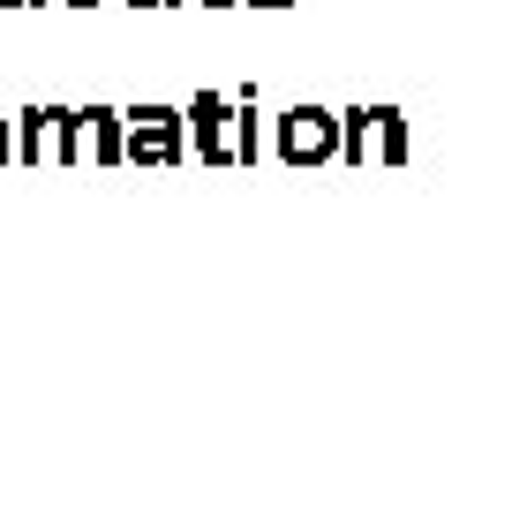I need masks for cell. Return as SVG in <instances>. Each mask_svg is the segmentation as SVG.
<instances>
[{"label":"cell","mask_w":512,"mask_h":512,"mask_svg":"<svg viewBox=\"0 0 512 512\" xmlns=\"http://www.w3.org/2000/svg\"><path fill=\"white\" fill-rule=\"evenodd\" d=\"M279 151L302 159V166H317V159H332V151H347V128H339V113H324V106H294L287 128H279Z\"/></svg>","instance_id":"6da1fadb"},{"label":"cell","mask_w":512,"mask_h":512,"mask_svg":"<svg viewBox=\"0 0 512 512\" xmlns=\"http://www.w3.org/2000/svg\"><path fill=\"white\" fill-rule=\"evenodd\" d=\"M128 159L136 166H166V159H181V113H166V106H136L128 113Z\"/></svg>","instance_id":"7a4b0ae2"},{"label":"cell","mask_w":512,"mask_h":512,"mask_svg":"<svg viewBox=\"0 0 512 512\" xmlns=\"http://www.w3.org/2000/svg\"><path fill=\"white\" fill-rule=\"evenodd\" d=\"M189 121H196V144L211 151V159H226V144H219V121H226V98H196L189 106Z\"/></svg>","instance_id":"3957f363"},{"label":"cell","mask_w":512,"mask_h":512,"mask_svg":"<svg viewBox=\"0 0 512 512\" xmlns=\"http://www.w3.org/2000/svg\"><path fill=\"white\" fill-rule=\"evenodd\" d=\"M249 8H294V0H249Z\"/></svg>","instance_id":"277c9868"},{"label":"cell","mask_w":512,"mask_h":512,"mask_svg":"<svg viewBox=\"0 0 512 512\" xmlns=\"http://www.w3.org/2000/svg\"><path fill=\"white\" fill-rule=\"evenodd\" d=\"M0 8H38V0H0Z\"/></svg>","instance_id":"5b68a950"},{"label":"cell","mask_w":512,"mask_h":512,"mask_svg":"<svg viewBox=\"0 0 512 512\" xmlns=\"http://www.w3.org/2000/svg\"><path fill=\"white\" fill-rule=\"evenodd\" d=\"M128 8H159V0H128Z\"/></svg>","instance_id":"8992f818"},{"label":"cell","mask_w":512,"mask_h":512,"mask_svg":"<svg viewBox=\"0 0 512 512\" xmlns=\"http://www.w3.org/2000/svg\"><path fill=\"white\" fill-rule=\"evenodd\" d=\"M0 159H8V136H0Z\"/></svg>","instance_id":"52a82bcc"},{"label":"cell","mask_w":512,"mask_h":512,"mask_svg":"<svg viewBox=\"0 0 512 512\" xmlns=\"http://www.w3.org/2000/svg\"><path fill=\"white\" fill-rule=\"evenodd\" d=\"M68 8H91V0H68Z\"/></svg>","instance_id":"ba28073f"},{"label":"cell","mask_w":512,"mask_h":512,"mask_svg":"<svg viewBox=\"0 0 512 512\" xmlns=\"http://www.w3.org/2000/svg\"><path fill=\"white\" fill-rule=\"evenodd\" d=\"M159 8H174V0H159Z\"/></svg>","instance_id":"9c48e42d"},{"label":"cell","mask_w":512,"mask_h":512,"mask_svg":"<svg viewBox=\"0 0 512 512\" xmlns=\"http://www.w3.org/2000/svg\"><path fill=\"white\" fill-rule=\"evenodd\" d=\"M211 8H226V0H211Z\"/></svg>","instance_id":"30bf717a"}]
</instances>
